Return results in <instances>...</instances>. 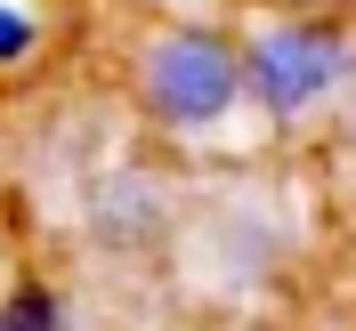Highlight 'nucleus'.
<instances>
[{"instance_id":"nucleus-1","label":"nucleus","mask_w":356,"mask_h":331,"mask_svg":"<svg viewBox=\"0 0 356 331\" xmlns=\"http://www.w3.org/2000/svg\"><path fill=\"white\" fill-rule=\"evenodd\" d=\"M130 97L146 113V130H162V137H219L235 113H251L243 41L211 17L146 24L138 49H130Z\"/></svg>"},{"instance_id":"nucleus-2","label":"nucleus","mask_w":356,"mask_h":331,"mask_svg":"<svg viewBox=\"0 0 356 331\" xmlns=\"http://www.w3.org/2000/svg\"><path fill=\"white\" fill-rule=\"evenodd\" d=\"M243 97L267 130H316L332 105L356 97V24L348 17H284L267 8L243 33Z\"/></svg>"},{"instance_id":"nucleus-3","label":"nucleus","mask_w":356,"mask_h":331,"mask_svg":"<svg viewBox=\"0 0 356 331\" xmlns=\"http://www.w3.org/2000/svg\"><path fill=\"white\" fill-rule=\"evenodd\" d=\"M89 235L106 251H146L170 235V186H162L154 170H122L106 178L97 194H89Z\"/></svg>"},{"instance_id":"nucleus-4","label":"nucleus","mask_w":356,"mask_h":331,"mask_svg":"<svg viewBox=\"0 0 356 331\" xmlns=\"http://www.w3.org/2000/svg\"><path fill=\"white\" fill-rule=\"evenodd\" d=\"M0 331H81V315L65 307V291L41 275H17L0 291Z\"/></svg>"},{"instance_id":"nucleus-5","label":"nucleus","mask_w":356,"mask_h":331,"mask_svg":"<svg viewBox=\"0 0 356 331\" xmlns=\"http://www.w3.org/2000/svg\"><path fill=\"white\" fill-rule=\"evenodd\" d=\"M33 49H41V17L24 0H0V65H24Z\"/></svg>"},{"instance_id":"nucleus-6","label":"nucleus","mask_w":356,"mask_h":331,"mask_svg":"<svg viewBox=\"0 0 356 331\" xmlns=\"http://www.w3.org/2000/svg\"><path fill=\"white\" fill-rule=\"evenodd\" d=\"M275 8H284V17H348L356 0H275Z\"/></svg>"},{"instance_id":"nucleus-7","label":"nucleus","mask_w":356,"mask_h":331,"mask_svg":"<svg viewBox=\"0 0 356 331\" xmlns=\"http://www.w3.org/2000/svg\"><path fill=\"white\" fill-rule=\"evenodd\" d=\"M348 130H356V113H348Z\"/></svg>"}]
</instances>
